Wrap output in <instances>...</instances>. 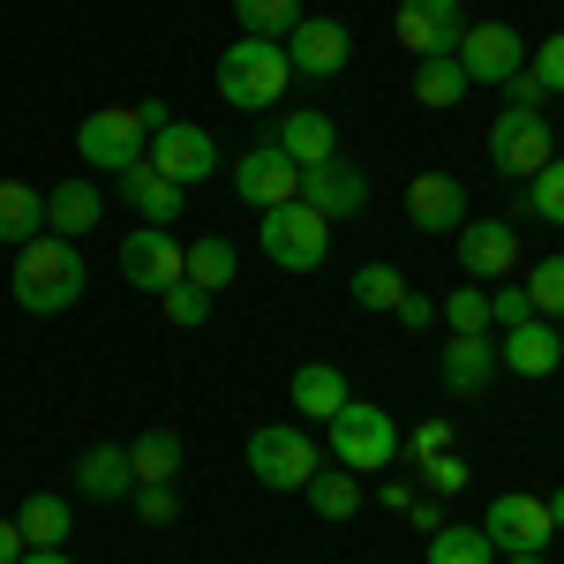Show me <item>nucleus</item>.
<instances>
[{
    "instance_id": "nucleus-27",
    "label": "nucleus",
    "mask_w": 564,
    "mask_h": 564,
    "mask_svg": "<svg viewBox=\"0 0 564 564\" xmlns=\"http://www.w3.org/2000/svg\"><path fill=\"white\" fill-rule=\"evenodd\" d=\"M302 497L316 505V520H354V512H361V475H347V467H316Z\"/></svg>"
},
{
    "instance_id": "nucleus-29",
    "label": "nucleus",
    "mask_w": 564,
    "mask_h": 564,
    "mask_svg": "<svg viewBox=\"0 0 564 564\" xmlns=\"http://www.w3.org/2000/svg\"><path fill=\"white\" fill-rule=\"evenodd\" d=\"M129 475L135 481H174L181 475V436L174 430H143L129 444Z\"/></svg>"
},
{
    "instance_id": "nucleus-39",
    "label": "nucleus",
    "mask_w": 564,
    "mask_h": 564,
    "mask_svg": "<svg viewBox=\"0 0 564 564\" xmlns=\"http://www.w3.org/2000/svg\"><path fill=\"white\" fill-rule=\"evenodd\" d=\"M422 481H430V497H459V489H467V459H459V452H436V459H422Z\"/></svg>"
},
{
    "instance_id": "nucleus-14",
    "label": "nucleus",
    "mask_w": 564,
    "mask_h": 564,
    "mask_svg": "<svg viewBox=\"0 0 564 564\" xmlns=\"http://www.w3.org/2000/svg\"><path fill=\"white\" fill-rule=\"evenodd\" d=\"M391 31H399V45H406L414 61H436V53H452V45H459L467 8H459V0H399Z\"/></svg>"
},
{
    "instance_id": "nucleus-10",
    "label": "nucleus",
    "mask_w": 564,
    "mask_h": 564,
    "mask_svg": "<svg viewBox=\"0 0 564 564\" xmlns=\"http://www.w3.org/2000/svg\"><path fill=\"white\" fill-rule=\"evenodd\" d=\"M121 279L143 286V294H166L188 279V249H181L166 226H135L129 241H121Z\"/></svg>"
},
{
    "instance_id": "nucleus-12",
    "label": "nucleus",
    "mask_w": 564,
    "mask_h": 564,
    "mask_svg": "<svg viewBox=\"0 0 564 564\" xmlns=\"http://www.w3.org/2000/svg\"><path fill=\"white\" fill-rule=\"evenodd\" d=\"M143 159L174 181V188H196V181L218 174V143H212V129H196V121H166V129L151 135V151H143Z\"/></svg>"
},
{
    "instance_id": "nucleus-41",
    "label": "nucleus",
    "mask_w": 564,
    "mask_h": 564,
    "mask_svg": "<svg viewBox=\"0 0 564 564\" xmlns=\"http://www.w3.org/2000/svg\"><path fill=\"white\" fill-rule=\"evenodd\" d=\"M534 76H542V90H564V31H550V39L534 45V61H527Z\"/></svg>"
},
{
    "instance_id": "nucleus-36",
    "label": "nucleus",
    "mask_w": 564,
    "mask_h": 564,
    "mask_svg": "<svg viewBox=\"0 0 564 564\" xmlns=\"http://www.w3.org/2000/svg\"><path fill=\"white\" fill-rule=\"evenodd\" d=\"M527 212H542L550 226H564V159H550L542 174L527 181Z\"/></svg>"
},
{
    "instance_id": "nucleus-23",
    "label": "nucleus",
    "mask_w": 564,
    "mask_h": 564,
    "mask_svg": "<svg viewBox=\"0 0 564 564\" xmlns=\"http://www.w3.org/2000/svg\"><path fill=\"white\" fill-rule=\"evenodd\" d=\"M294 406H302V422H332V414H339V406H347L354 391H347V377H339V369H332V361H302V369H294Z\"/></svg>"
},
{
    "instance_id": "nucleus-40",
    "label": "nucleus",
    "mask_w": 564,
    "mask_h": 564,
    "mask_svg": "<svg viewBox=\"0 0 564 564\" xmlns=\"http://www.w3.org/2000/svg\"><path fill=\"white\" fill-rule=\"evenodd\" d=\"M399 452L422 467V459H436V452H452V422H414V430L399 436Z\"/></svg>"
},
{
    "instance_id": "nucleus-18",
    "label": "nucleus",
    "mask_w": 564,
    "mask_h": 564,
    "mask_svg": "<svg viewBox=\"0 0 564 564\" xmlns=\"http://www.w3.org/2000/svg\"><path fill=\"white\" fill-rule=\"evenodd\" d=\"M406 218H414L422 234H459V226H467V181L422 174L414 188H406Z\"/></svg>"
},
{
    "instance_id": "nucleus-9",
    "label": "nucleus",
    "mask_w": 564,
    "mask_h": 564,
    "mask_svg": "<svg viewBox=\"0 0 564 564\" xmlns=\"http://www.w3.org/2000/svg\"><path fill=\"white\" fill-rule=\"evenodd\" d=\"M452 61L467 68V84H512L527 68V45L512 23H467L459 45H452Z\"/></svg>"
},
{
    "instance_id": "nucleus-17",
    "label": "nucleus",
    "mask_w": 564,
    "mask_h": 564,
    "mask_svg": "<svg viewBox=\"0 0 564 564\" xmlns=\"http://www.w3.org/2000/svg\"><path fill=\"white\" fill-rule=\"evenodd\" d=\"M497 361L512 369V377H557L564 369V339L550 316H527V324H512L505 332V347H497Z\"/></svg>"
},
{
    "instance_id": "nucleus-37",
    "label": "nucleus",
    "mask_w": 564,
    "mask_h": 564,
    "mask_svg": "<svg viewBox=\"0 0 564 564\" xmlns=\"http://www.w3.org/2000/svg\"><path fill=\"white\" fill-rule=\"evenodd\" d=\"M159 308H166V324H181V332H196V324L212 316V294L181 279V286H166V294H159Z\"/></svg>"
},
{
    "instance_id": "nucleus-33",
    "label": "nucleus",
    "mask_w": 564,
    "mask_h": 564,
    "mask_svg": "<svg viewBox=\"0 0 564 564\" xmlns=\"http://www.w3.org/2000/svg\"><path fill=\"white\" fill-rule=\"evenodd\" d=\"M188 286H204V294H218V286H234V249L226 241H188Z\"/></svg>"
},
{
    "instance_id": "nucleus-1",
    "label": "nucleus",
    "mask_w": 564,
    "mask_h": 564,
    "mask_svg": "<svg viewBox=\"0 0 564 564\" xmlns=\"http://www.w3.org/2000/svg\"><path fill=\"white\" fill-rule=\"evenodd\" d=\"M8 286H15V302L31 308V316H61V308H76V302H84V257H76V241H61V234L23 241Z\"/></svg>"
},
{
    "instance_id": "nucleus-32",
    "label": "nucleus",
    "mask_w": 564,
    "mask_h": 564,
    "mask_svg": "<svg viewBox=\"0 0 564 564\" xmlns=\"http://www.w3.org/2000/svg\"><path fill=\"white\" fill-rule=\"evenodd\" d=\"M399 294H406V279H399V263H361L354 271V308H399Z\"/></svg>"
},
{
    "instance_id": "nucleus-8",
    "label": "nucleus",
    "mask_w": 564,
    "mask_h": 564,
    "mask_svg": "<svg viewBox=\"0 0 564 564\" xmlns=\"http://www.w3.org/2000/svg\"><path fill=\"white\" fill-rule=\"evenodd\" d=\"M481 534H489V550H505V557H542L557 527H550V505H542V497L505 489V497L481 512Z\"/></svg>"
},
{
    "instance_id": "nucleus-11",
    "label": "nucleus",
    "mask_w": 564,
    "mask_h": 564,
    "mask_svg": "<svg viewBox=\"0 0 564 564\" xmlns=\"http://www.w3.org/2000/svg\"><path fill=\"white\" fill-rule=\"evenodd\" d=\"M234 196H241L249 212H279V204L302 196V166H294L279 143H257V151H241V166H234Z\"/></svg>"
},
{
    "instance_id": "nucleus-25",
    "label": "nucleus",
    "mask_w": 564,
    "mask_h": 564,
    "mask_svg": "<svg viewBox=\"0 0 564 564\" xmlns=\"http://www.w3.org/2000/svg\"><path fill=\"white\" fill-rule=\"evenodd\" d=\"M39 234H45V196L31 181H0V241L23 249V241H39Z\"/></svg>"
},
{
    "instance_id": "nucleus-15",
    "label": "nucleus",
    "mask_w": 564,
    "mask_h": 564,
    "mask_svg": "<svg viewBox=\"0 0 564 564\" xmlns=\"http://www.w3.org/2000/svg\"><path fill=\"white\" fill-rule=\"evenodd\" d=\"M302 204H308V212H324L332 226H339V218H354L361 204H369V174H361V166H347V159L302 166Z\"/></svg>"
},
{
    "instance_id": "nucleus-31",
    "label": "nucleus",
    "mask_w": 564,
    "mask_h": 564,
    "mask_svg": "<svg viewBox=\"0 0 564 564\" xmlns=\"http://www.w3.org/2000/svg\"><path fill=\"white\" fill-rule=\"evenodd\" d=\"M430 564H497L481 527H436L430 534Z\"/></svg>"
},
{
    "instance_id": "nucleus-46",
    "label": "nucleus",
    "mask_w": 564,
    "mask_h": 564,
    "mask_svg": "<svg viewBox=\"0 0 564 564\" xmlns=\"http://www.w3.org/2000/svg\"><path fill=\"white\" fill-rule=\"evenodd\" d=\"M23 550H31V542H23V527H15V520H0V564H15Z\"/></svg>"
},
{
    "instance_id": "nucleus-20",
    "label": "nucleus",
    "mask_w": 564,
    "mask_h": 564,
    "mask_svg": "<svg viewBox=\"0 0 564 564\" xmlns=\"http://www.w3.org/2000/svg\"><path fill=\"white\" fill-rule=\"evenodd\" d=\"M279 151H286L294 166H324V159H339V121L316 113V106H294V113L279 121Z\"/></svg>"
},
{
    "instance_id": "nucleus-44",
    "label": "nucleus",
    "mask_w": 564,
    "mask_h": 564,
    "mask_svg": "<svg viewBox=\"0 0 564 564\" xmlns=\"http://www.w3.org/2000/svg\"><path fill=\"white\" fill-rule=\"evenodd\" d=\"M512 106H527V113H542V76H534V68H520V76H512Z\"/></svg>"
},
{
    "instance_id": "nucleus-2",
    "label": "nucleus",
    "mask_w": 564,
    "mask_h": 564,
    "mask_svg": "<svg viewBox=\"0 0 564 564\" xmlns=\"http://www.w3.org/2000/svg\"><path fill=\"white\" fill-rule=\"evenodd\" d=\"M286 84H294L286 45L241 39V45H226V53H218V98H226V106H249V113H257V106H279Z\"/></svg>"
},
{
    "instance_id": "nucleus-16",
    "label": "nucleus",
    "mask_w": 564,
    "mask_h": 564,
    "mask_svg": "<svg viewBox=\"0 0 564 564\" xmlns=\"http://www.w3.org/2000/svg\"><path fill=\"white\" fill-rule=\"evenodd\" d=\"M512 263H520V234L505 218H467L459 226V271L467 279H505Z\"/></svg>"
},
{
    "instance_id": "nucleus-19",
    "label": "nucleus",
    "mask_w": 564,
    "mask_h": 564,
    "mask_svg": "<svg viewBox=\"0 0 564 564\" xmlns=\"http://www.w3.org/2000/svg\"><path fill=\"white\" fill-rule=\"evenodd\" d=\"M106 218V196H98V181H61V188H45V234H61V241H84L90 226Z\"/></svg>"
},
{
    "instance_id": "nucleus-49",
    "label": "nucleus",
    "mask_w": 564,
    "mask_h": 564,
    "mask_svg": "<svg viewBox=\"0 0 564 564\" xmlns=\"http://www.w3.org/2000/svg\"><path fill=\"white\" fill-rule=\"evenodd\" d=\"M542 505H550V527L564 534V489H557V497H542Z\"/></svg>"
},
{
    "instance_id": "nucleus-34",
    "label": "nucleus",
    "mask_w": 564,
    "mask_h": 564,
    "mask_svg": "<svg viewBox=\"0 0 564 564\" xmlns=\"http://www.w3.org/2000/svg\"><path fill=\"white\" fill-rule=\"evenodd\" d=\"M444 324H452V339H481V332H497V324H489V294H481V286H459V294L444 302Z\"/></svg>"
},
{
    "instance_id": "nucleus-45",
    "label": "nucleus",
    "mask_w": 564,
    "mask_h": 564,
    "mask_svg": "<svg viewBox=\"0 0 564 564\" xmlns=\"http://www.w3.org/2000/svg\"><path fill=\"white\" fill-rule=\"evenodd\" d=\"M406 520L422 527V534H436V527H452V520H444V497H422V505H406Z\"/></svg>"
},
{
    "instance_id": "nucleus-3",
    "label": "nucleus",
    "mask_w": 564,
    "mask_h": 564,
    "mask_svg": "<svg viewBox=\"0 0 564 564\" xmlns=\"http://www.w3.org/2000/svg\"><path fill=\"white\" fill-rule=\"evenodd\" d=\"M263 257L279 263V271H316V263L332 257V218L308 212L302 196L294 204H279V212H263Z\"/></svg>"
},
{
    "instance_id": "nucleus-22",
    "label": "nucleus",
    "mask_w": 564,
    "mask_h": 564,
    "mask_svg": "<svg viewBox=\"0 0 564 564\" xmlns=\"http://www.w3.org/2000/svg\"><path fill=\"white\" fill-rule=\"evenodd\" d=\"M121 196H129L135 212H143V226H174L181 218V188L166 174H159V166H151V159H135V166H121Z\"/></svg>"
},
{
    "instance_id": "nucleus-38",
    "label": "nucleus",
    "mask_w": 564,
    "mask_h": 564,
    "mask_svg": "<svg viewBox=\"0 0 564 564\" xmlns=\"http://www.w3.org/2000/svg\"><path fill=\"white\" fill-rule=\"evenodd\" d=\"M129 497H135V520H143V527H166V520H174V512H181L174 481H135Z\"/></svg>"
},
{
    "instance_id": "nucleus-43",
    "label": "nucleus",
    "mask_w": 564,
    "mask_h": 564,
    "mask_svg": "<svg viewBox=\"0 0 564 564\" xmlns=\"http://www.w3.org/2000/svg\"><path fill=\"white\" fill-rule=\"evenodd\" d=\"M391 316H399V324H406V332H430V324H436V302H430V294H414V286H406V294H399V308H391Z\"/></svg>"
},
{
    "instance_id": "nucleus-24",
    "label": "nucleus",
    "mask_w": 564,
    "mask_h": 564,
    "mask_svg": "<svg viewBox=\"0 0 564 564\" xmlns=\"http://www.w3.org/2000/svg\"><path fill=\"white\" fill-rule=\"evenodd\" d=\"M76 489L98 497V505H113V497H129L135 475H129V452L121 444H90L84 459H76Z\"/></svg>"
},
{
    "instance_id": "nucleus-7",
    "label": "nucleus",
    "mask_w": 564,
    "mask_h": 564,
    "mask_svg": "<svg viewBox=\"0 0 564 564\" xmlns=\"http://www.w3.org/2000/svg\"><path fill=\"white\" fill-rule=\"evenodd\" d=\"M76 151H84V166H98V174H121V166H135L151 151V129L135 121V106H98V113H84V129H76Z\"/></svg>"
},
{
    "instance_id": "nucleus-30",
    "label": "nucleus",
    "mask_w": 564,
    "mask_h": 564,
    "mask_svg": "<svg viewBox=\"0 0 564 564\" xmlns=\"http://www.w3.org/2000/svg\"><path fill=\"white\" fill-rule=\"evenodd\" d=\"M234 23H241V39H286L294 23H302V0H234Z\"/></svg>"
},
{
    "instance_id": "nucleus-5",
    "label": "nucleus",
    "mask_w": 564,
    "mask_h": 564,
    "mask_svg": "<svg viewBox=\"0 0 564 564\" xmlns=\"http://www.w3.org/2000/svg\"><path fill=\"white\" fill-rule=\"evenodd\" d=\"M316 467H324V459H316V444H308L302 422H263V430L249 436V475H257L263 489H308Z\"/></svg>"
},
{
    "instance_id": "nucleus-48",
    "label": "nucleus",
    "mask_w": 564,
    "mask_h": 564,
    "mask_svg": "<svg viewBox=\"0 0 564 564\" xmlns=\"http://www.w3.org/2000/svg\"><path fill=\"white\" fill-rule=\"evenodd\" d=\"M15 564H68V550H23Z\"/></svg>"
},
{
    "instance_id": "nucleus-28",
    "label": "nucleus",
    "mask_w": 564,
    "mask_h": 564,
    "mask_svg": "<svg viewBox=\"0 0 564 564\" xmlns=\"http://www.w3.org/2000/svg\"><path fill=\"white\" fill-rule=\"evenodd\" d=\"M467 90H475V84H467V68H459L452 53H436V61H414V98H422L430 113H444V106H459Z\"/></svg>"
},
{
    "instance_id": "nucleus-50",
    "label": "nucleus",
    "mask_w": 564,
    "mask_h": 564,
    "mask_svg": "<svg viewBox=\"0 0 564 564\" xmlns=\"http://www.w3.org/2000/svg\"><path fill=\"white\" fill-rule=\"evenodd\" d=\"M505 564H542V557H505Z\"/></svg>"
},
{
    "instance_id": "nucleus-13",
    "label": "nucleus",
    "mask_w": 564,
    "mask_h": 564,
    "mask_svg": "<svg viewBox=\"0 0 564 564\" xmlns=\"http://www.w3.org/2000/svg\"><path fill=\"white\" fill-rule=\"evenodd\" d=\"M279 45H286V68H294V76H308V84H332V76L347 68V53H354L347 23H332V15H302V23H294Z\"/></svg>"
},
{
    "instance_id": "nucleus-42",
    "label": "nucleus",
    "mask_w": 564,
    "mask_h": 564,
    "mask_svg": "<svg viewBox=\"0 0 564 564\" xmlns=\"http://www.w3.org/2000/svg\"><path fill=\"white\" fill-rule=\"evenodd\" d=\"M527 316H534L527 286H505V294H489V324H505V332H512V324H527Z\"/></svg>"
},
{
    "instance_id": "nucleus-47",
    "label": "nucleus",
    "mask_w": 564,
    "mask_h": 564,
    "mask_svg": "<svg viewBox=\"0 0 564 564\" xmlns=\"http://www.w3.org/2000/svg\"><path fill=\"white\" fill-rule=\"evenodd\" d=\"M135 121H143V129L159 135V129H166V121H174V113H166V106H159V98H143V106H135Z\"/></svg>"
},
{
    "instance_id": "nucleus-6",
    "label": "nucleus",
    "mask_w": 564,
    "mask_h": 564,
    "mask_svg": "<svg viewBox=\"0 0 564 564\" xmlns=\"http://www.w3.org/2000/svg\"><path fill=\"white\" fill-rule=\"evenodd\" d=\"M557 159V129L542 121V113H527V106H505L497 121H489V166H505V174L534 181L542 166Z\"/></svg>"
},
{
    "instance_id": "nucleus-4",
    "label": "nucleus",
    "mask_w": 564,
    "mask_h": 564,
    "mask_svg": "<svg viewBox=\"0 0 564 564\" xmlns=\"http://www.w3.org/2000/svg\"><path fill=\"white\" fill-rule=\"evenodd\" d=\"M332 459H339L347 475H377V467H391V459H399V430H391L384 406L347 399V406L332 414Z\"/></svg>"
},
{
    "instance_id": "nucleus-26",
    "label": "nucleus",
    "mask_w": 564,
    "mask_h": 564,
    "mask_svg": "<svg viewBox=\"0 0 564 564\" xmlns=\"http://www.w3.org/2000/svg\"><path fill=\"white\" fill-rule=\"evenodd\" d=\"M15 527H23V542H31V550H68V534H76V520H68V505H61L53 489H39V497H23V512H15Z\"/></svg>"
},
{
    "instance_id": "nucleus-35",
    "label": "nucleus",
    "mask_w": 564,
    "mask_h": 564,
    "mask_svg": "<svg viewBox=\"0 0 564 564\" xmlns=\"http://www.w3.org/2000/svg\"><path fill=\"white\" fill-rule=\"evenodd\" d=\"M527 302H534V316H564V257H542L527 271Z\"/></svg>"
},
{
    "instance_id": "nucleus-21",
    "label": "nucleus",
    "mask_w": 564,
    "mask_h": 564,
    "mask_svg": "<svg viewBox=\"0 0 564 564\" xmlns=\"http://www.w3.org/2000/svg\"><path fill=\"white\" fill-rule=\"evenodd\" d=\"M497 369H505V361H497V347H489V332H481V339H452V347H444V361H436V377H444V391H452V399H475Z\"/></svg>"
}]
</instances>
